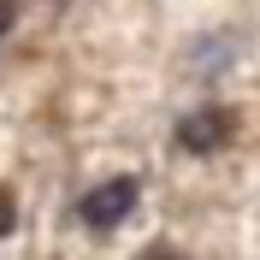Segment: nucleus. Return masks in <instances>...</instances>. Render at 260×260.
<instances>
[{
  "label": "nucleus",
  "instance_id": "1",
  "mask_svg": "<svg viewBox=\"0 0 260 260\" xmlns=\"http://www.w3.org/2000/svg\"><path fill=\"white\" fill-rule=\"evenodd\" d=\"M136 201H142V183L136 178H107L77 201V219L89 231H113V225H124L130 213H136Z\"/></svg>",
  "mask_w": 260,
  "mask_h": 260
},
{
  "label": "nucleus",
  "instance_id": "4",
  "mask_svg": "<svg viewBox=\"0 0 260 260\" xmlns=\"http://www.w3.org/2000/svg\"><path fill=\"white\" fill-rule=\"evenodd\" d=\"M136 260H183V254H178V248H166V243H154V248H142Z\"/></svg>",
  "mask_w": 260,
  "mask_h": 260
},
{
  "label": "nucleus",
  "instance_id": "2",
  "mask_svg": "<svg viewBox=\"0 0 260 260\" xmlns=\"http://www.w3.org/2000/svg\"><path fill=\"white\" fill-rule=\"evenodd\" d=\"M231 130H237V113L231 107H201L178 124V148L183 154H213L219 142H231Z\"/></svg>",
  "mask_w": 260,
  "mask_h": 260
},
{
  "label": "nucleus",
  "instance_id": "5",
  "mask_svg": "<svg viewBox=\"0 0 260 260\" xmlns=\"http://www.w3.org/2000/svg\"><path fill=\"white\" fill-rule=\"evenodd\" d=\"M12 24H18V6H12V0H0V42H6V30H12Z\"/></svg>",
  "mask_w": 260,
  "mask_h": 260
},
{
  "label": "nucleus",
  "instance_id": "3",
  "mask_svg": "<svg viewBox=\"0 0 260 260\" xmlns=\"http://www.w3.org/2000/svg\"><path fill=\"white\" fill-rule=\"evenodd\" d=\"M12 225H18V207H12V195L0 189V237H6V231H12Z\"/></svg>",
  "mask_w": 260,
  "mask_h": 260
}]
</instances>
